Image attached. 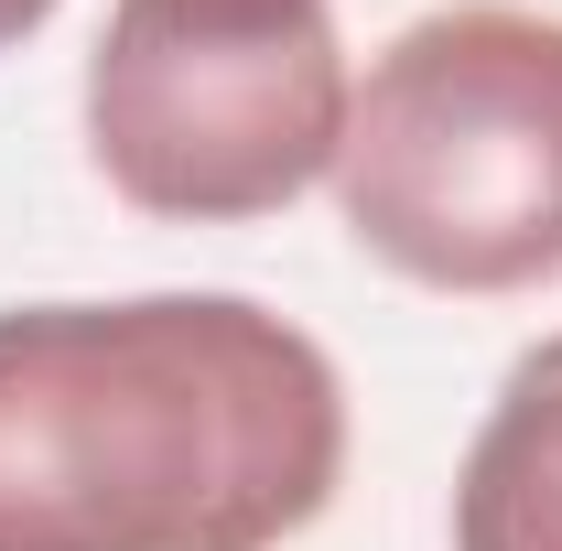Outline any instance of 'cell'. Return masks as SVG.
<instances>
[{"label": "cell", "instance_id": "cell-1", "mask_svg": "<svg viewBox=\"0 0 562 551\" xmlns=\"http://www.w3.org/2000/svg\"><path fill=\"white\" fill-rule=\"evenodd\" d=\"M336 476L347 379L249 292L0 314V551H281Z\"/></svg>", "mask_w": 562, "mask_h": 551}, {"label": "cell", "instance_id": "cell-2", "mask_svg": "<svg viewBox=\"0 0 562 551\" xmlns=\"http://www.w3.org/2000/svg\"><path fill=\"white\" fill-rule=\"evenodd\" d=\"M336 206L422 292L487 303L562 281V22L519 0L401 22L347 98Z\"/></svg>", "mask_w": 562, "mask_h": 551}, {"label": "cell", "instance_id": "cell-3", "mask_svg": "<svg viewBox=\"0 0 562 551\" xmlns=\"http://www.w3.org/2000/svg\"><path fill=\"white\" fill-rule=\"evenodd\" d=\"M347 98L325 0H120L87 55V151L162 227H249L336 173Z\"/></svg>", "mask_w": 562, "mask_h": 551}, {"label": "cell", "instance_id": "cell-4", "mask_svg": "<svg viewBox=\"0 0 562 551\" xmlns=\"http://www.w3.org/2000/svg\"><path fill=\"white\" fill-rule=\"evenodd\" d=\"M454 551H562V336L497 379L454 476Z\"/></svg>", "mask_w": 562, "mask_h": 551}, {"label": "cell", "instance_id": "cell-5", "mask_svg": "<svg viewBox=\"0 0 562 551\" xmlns=\"http://www.w3.org/2000/svg\"><path fill=\"white\" fill-rule=\"evenodd\" d=\"M44 22H55V0H0V55H11L22 33H44Z\"/></svg>", "mask_w": 562, "mask_h": 551}]
</instances>
